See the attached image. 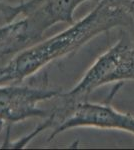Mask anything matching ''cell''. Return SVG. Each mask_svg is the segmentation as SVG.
<instances>
[{"mask_svg":"<svg viewBox=\"0 0 134 150\" xmlns=\"http://www.w3.org/2000/svg\"><path fill=\"white\" fill-rule=\"evenodd\" d=\"M133 26L134 20L128 13L107 0H99L83 18L58 34L29 46L0 67V85L25 80L51 62L76 53L101 33Z\"/></svg>","mask_w":134,"mask_h":150,"instance_id":"6da1fadb","label":"cell"},{"mask_svg":"<svg viewBox=\"0 0 134 150\" xmlns=\"http://www.w3.org/2000/svg\"><path fill=\"white\" fill-rule=\"evenodd\" d=\"M134 81V38L122 28L119 39L95 59L78 83L68 92L60 93L57 105L50 111L55 128L77 103L89 100L95 90L110 83Z\"/></svg>","mask_w":134,"mask_h":150,"instance_id":"7a4b0ae2","label":"cell"},{"mask_svg":"<svg viewBox=\"0 0 134 150\" xmlns=\"http://www.w3.org/2000/svg\"><path fill=\"white\" fill-rule=\"evenodd\" d=\"M109 99L101 103L85 100L77 103L66 117L51 132L49 140L73 128L90 127L106 130H120L134 135V114L121 112L110 104Z\"/></svg>","mask_w":134,"mask_h":150,"instance_id":"3957f363","label":"cell"},{"mask_svg":"<svg viewBox=\"0 0 134 150\" xmlns=\"http://www.w3.org/2000/svg\"><path fill=\"white\" fill-rule=\"evenodd\" d=\"M61 91L48 87L47 83L41 86L5 84L0 85V118L7 125L24 121L31 117L46 118L50 114L39 107V103L57 98Z\"/></svg>","mask_w":134,"mask_h":150,"instance_id":"277c9868","label":"cell"},{"mask_svg":"<svg viewBox=\"0 0 134 150\" xmlns=\"http://www.w3.org/2000/svg\"><path fill=\"white\" fill-rule=\"evenodd\" d=\"M99 0H28L19 3L21 17L34 42L42 38L50 27L58 23L71 25L75 22L74 13L82 3Z\"/></svg>","mask_w":134,"mask_h":150,"instance_id":"5b68a950","label":"cell"},{"mask_svg":"<svg viewBox=\"0 0 134 150\" xmlns=\"http://www.w3.org/2000/svg\"><path fill=\"white\" fill-rule=\"evenodd\" d=\"M35 44L23 18L0 27V67L18 53Z\"/></svg>","mask_w":134,"mask_h":150,"instance_id":"8992f818","label":"cell"},{"mask_svg":"<svg viewBox=\"0 0 134 150\" xmlns=\"http://www.w3.org/2000/svg\"><path fill=\"white\" fill-rule=\"evenodd\" d=\"M21 15L19 4L10 5L0 0V27L17 20V17Z\"/></svg>","mask_w":134,"mask_h":150,"instance_id":"52a82bcc","label":"cell"},{"mask_svg":"<svg viewBox=\"0 0 134 150\" xmlns=\"http://www.w3.org/2000/svg\"><path fill=\"white\" fill-rule=\"evenodd\" d=\"M107 1L124 10L134 20V0H107Z\"/></svg>","mask_w":134,"mask_h":150,"instance_id":"ba28073f","label":"cell"},{"mask_svg":"<svg viewBox=\"0 0 134 150\" xmlns=\"http://www.w3.org/2000/svg\"><path fill=\"white\" fill-rule=\"evenodd\" d=\"M7 124L6 121L4 119H2V118H0V132L3 130V128L5 127V125Z\"/></svg>","mask_w":134,"mask_h":150,"instance_id":"9c48e42d","label":"cell"},{"mask_svg":"<svg viewBox=\"0 0 134 150\" xmlns=\"http://www.w3.org/2000/svg\"><path fill=\"white\" fill-rule=\"evenodd\" d=\"M21 1H24V0H21Z\"/></svg>","mask_w":134,"mask_h":150,"instance_id":"30bf717a","label":"cell"}]
</instances>
